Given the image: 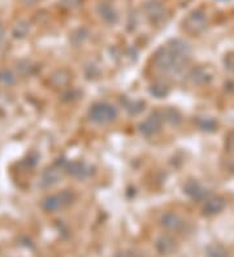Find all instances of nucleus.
<instances>
[{
	"label": "nucleus",
	"instance_id": "1",
	"mask_svg": "<svg viewBox=\"0 0 234 257\" xmlns=\"http://www.w3.org/2000/svg\"><path fill=\"white\" fill-rule=\"evenodd\" d=\"M188 59V48L185 43L176 42L168 48H162L154 57L156 68L166 73H177L185 66Z\"/></svg>",
	"mask_w": 234,
	"mask_h": 257
},
{
	"label": "nucleus",
	"instance_id": "2",
	"mask_svg": "<svg viewBox=\"0 0 234 257\" xmlns=\"http://www.w3.org/2000/svg\"><path fill=\"white\" fill-rule=\"evenodd\" d=\"M76 195L70 190H64L62 192L54 194V195L48 196L44 199L43 202V208L47 212H58L62 209L66 208L70 203L74 200Z\"/></svg>",
	"mask_w": 234,
	"mask_h": 257
},
{
	"label": "nucleus",
	"instance_id": "3",
	"mask_svg": "<svg viewBox=\"0 0 234 257\" xmlns=\"http://www.w3.org/2000/svg\"><path fill=\"white\" fill-rule=\"evenodd\" d=\"M117 111L114 105L107 104V103H98L92 105L90 109V118L99 125L110 124L116 120Z\"/></svg>",
	"mask_w": 234,
	"mask_h": 257
},
{
	"label": "nucleus",
	"instance_id": "4",
	"mask_svg": "<svg viewBox=\"0 0 234 257\" xmlns=\"http://www.w3.org/2000/svg\"><path fill=\"white\" fill-rule=\"evenodd\" d=\"M162 124V118H160L158 114H152V116H150L147 120H144L142 124H140V131H142L144 135L150 137V135H154V134H156L160 130Z\"/></svg>",
	"mask_w": 234,
	"mask_h": 257
},
{
	"label": "nucleus",
	"instance_id": "5",
	"mask_svg": "<svg viewBox=\"0 0 234 257\" xmlns=\"http://www.w3.org/2000/svg\"><path fill=\"white\" fill-rule=\"evenodd\" d=\"M225 208V200L220 196H214V198H210L206 200L204 207H203V211H204L206 215L211 216L216 215L218 212H221Z\"/></svg>",
	"mask_w": 234,
	"mask_h": 257
},
{
	"label": "nucleus",
	"instance_id": "6",
	"mask_svg": "<svg viewBox=\"0 0 234 257\" xmlns=\"http://www.w3.org/2000/svg\"><path fill=\"white\" fill-rule=\"evenodd\" d=\"M162 224L164 228L169 229V230H178L180 228L184 226L182 218L176 213H166L162 218Z\"/></svg>",
	"mask_w": 234,
	"mask_h": 257
},
{
	"label": "nucleus",
	"instance_id": "7",
	"mask_svg": "<svg viewBox=\"0 0 234 257\" xmlns=\"http://www.w3.org/2000/svg\"><path fill=\"white\" fill-rule=\"evenodd\" d=\"M62 178V173L58 172V169L55 168H50L46 170L42 176V186L43 187H51V186L56 185L58 182V179Z\"/></svg>",
	"mask_w": 234,
	"mask_h": 257
},
{
	"label": "nucleus",
	"instance_id": "8",
	"mask_svg": "<svg viewBox=\"0 0 234 257\" xmlns=\"http://www.w3.org/2000/svg\"><path fill=\"white\" fill-rule=\"evenodd\" d=\"M50 82L54 87H62L69 82V74L64 70H58L51 75Z\"/></svg>",
	"mask_w": 234,
	"mask_h": 257
},
{
	"label": "nucleus",
	"instance_id": "9",
	"mask_svg": "<svg viewBox=\"0 0 234 257\" xmlns=\"http://www.w3.org/2000/svg\"><path fill=\"white\" fill-rule=\"evenodd\" d=\"M186 192L194 199H200L204 196V189L196 182L188 183V186H186Z\"/></svg>",
	"mask_w": 234,
	"mask_h": 257
},
{
	"label": "nucleus",
	"instance_id": "10",
	"mask_svg": "<svg viewBox=\"0 0 234 257\" xmlns=\"http://www.w3.org/2000/svg\"><path fill=\"white\" fill-rule=\"evenodd\" d=\"M158 244H162V252H164V254H168V252H170V251L174 248V244H173V241L172 239H169L168 237H162V239H160L159 242H158Z\"/></svg>",
	"mask_w": 234,
	"mask_h": 257
},
{
	"label": "nucleus",
	"instance_id": "11",
	"mask_svg": "<svg viewBox=\"0 0 234 257\" xmlns=\"http://www.w3.org/2000/svg\"><path fill=\"white\" fill-rule=\"evenodd\" d=\"M0 82L6 83V85H10V83L14 82V77L10 70H2L0 72Z\"/></svg>",
	"mask_w": 234,
	"mask_h": 257
},
{
	"label": "nucleus",
	"instance_id": "12",
	"mask_svg": "<svg viewBox=\"0 0 234 257\" xmlns=\"http://www.w3.org/2000/svg\"><path fill=\"white\" fill-rule=\"evenodd\" d=\"M151 92L160 98V96H164V95H166L168 90H166V86H164V85H155V86H152V90H151Z\"/></svg>",
	"mask_w": 234,
	"mask_h": 257
},
{
	"label": "nucleus",
	"instance_id": "13",
	"mask_svg": "<svg viewBox=\"0 0 234 257\" xmlns=\"http://www.w3.org/2000/svg\"><path fill=\"white\" fill-rule=\"evenodd\" d=\"M225 146L229 148V151H234V134H230V135L228 137L226 142H225Z\"/></svg>",
	"mask_w": 234,
	"mask_h": 257
},
{
	"label": "nucleus",
	"instance_id": "14",
	"mask_svg": "<svg viewBox=\"0 0 234 257\" xmlns=\"http://www.w3.org/2000/svg\"><path fill=\"white\" fill-rule=\"evenodd\" d=\"M120 257H140V255L134 254V252H129V254L120 255Z\"/></svg>",
	"mask_w": 234,
	"mask_h": 257
},
{
	"label": "nucleus",
	"instance_id": "15",
	"mask_svg": "<svg viewBox=\"0 0 234 257\" xmlns=\"http://www.w3.org/2000/svg\"><path fill=\"white\" fill-rule=\"evenodd\" d=\"M3 36H4V29L3 26L0 25V43H2V40H3Z\"/></svg>",
	"mask_w": 234,
	"mask_h": 257
}]
</instances>
